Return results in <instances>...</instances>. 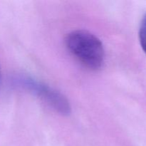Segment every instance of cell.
Returning a JSON list of instances; mask_svg holds the SVG:
<instances>
[{"label": "cell", "instance_id": "obj_1", "mask_svg": "<svg viewBox=\"0 0 146 146\" xmlns=\"http://www.w3.org/2000/svg\"><path fill=\"white\" fill-rule=\"evenodd\" d=\"M66 44L70 52L90 69L102 66L105 53L101 40L86 30H76L67 35Z\"/></svg>", "mask_w": 146, "mask_h": 146}, {"label": "cell", "instance_id": "obj_2", "mask_svg": "<svg viewBox=\"0 0 146 146\" xmlns=\"http://www.w3.org/2000/svg\"><path fill=\"white\" fill-rule=\"evenodd\" d=\"M22 85L27 90L42 98L61 115H68L71 112V106L66 98L54 88L29 78H23Z\"/></svg>", "mask_w": 146, "mask_h": 146}, {"label": "cell", "instance_id": "obj_3", "mask_svg": "<svg viewBox=\"0 0 146 146\" xmlns=\"http://www.w3.org/2000/svg\"><path fill=\"white\" fill-rule=\"evenodd\" d=\"M139 40L141 47L146 54V14L141 21L139 29Z\"/></svg>", "mask_w": 146, "mask_h": 146}]
</instances>
